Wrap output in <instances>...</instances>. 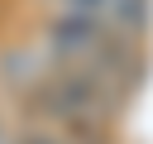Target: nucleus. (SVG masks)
<instances>
[{"label": "nucleus", "mask_w": 153, "mask_h": 144, "mask_svg": "<svg viewBox=\"0 0 153 144\" xmlns=\"http://www.w3.org/2000/svg\"><path fill=\"white\" fill-rule=\"evenodd\" d=\"M100 19H110L120 34H134L139 38L148 29V19H153V0H105Z\"/></svg>", "instance_id": "obj_1"}, {"label": "nucleus", "mask_w": 153, "mask_h": 144, "mask_svg": "<svg viewBox=\"0 0 153 144\" xmlns=\"http://www.w3.org/2000/svg\"><path fill=\"white\" fill-rule=\"evenodd\" d=\"M19 144H72V139H67V134H57L53 125H38V120H33L29 130H19Z\"/></svg>", "instance_id": "obj_2"}, {"label": "nucleus", "mask_w": 153, "mask_h": 144, "mask_svg": "<svg viewBox=\"0 0 153 144\" xmlns=\"http://www.w3.org/2000/svg\"><path fill=\"white\" fill-rule=\"evenodd\" d=\"M0 144H19V134H14V130H10L5 120H0Z\"/></svg>", "instance_id": "obj_3"}]
</instances>
